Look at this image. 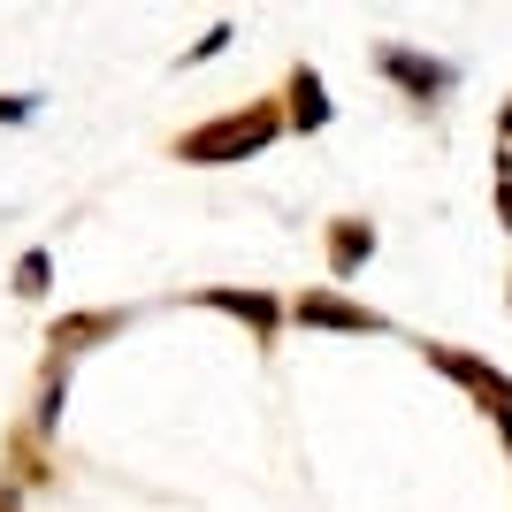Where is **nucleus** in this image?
Instances as JSON below:
<instances>
[{"mask_svg": "<svg viewBox=\"0 0 512 512\" xmlns=\"http://www.w3.org/2000/svg\"><path fill=\"white\" fill-rule=\"evenodd\" d=\"M276 138V107H245V115H222V123L192 130L184 138V161H245Z\"/></svg>", "mask_w": 512, "mask_h": 512, "instance_id": "obj_1", "label": "nucleus"}, {"mask_svg": "<svg viewBox=\"0 0 512 512\" xmlns=\"http://www.w3.org/2000/svg\"><path fill=\"white\" fill-rule=\"evenodd\" d=\"M375 62H383V77H398L413 100H436V92H451V77H459L451 62H436V54H413V46H383Z\"/></svg>", "mask_w": 512, "mask_h": 512, "instance_id": "obj_2", "label": "nucleus"}, {"mask_svg": "<svg viewBox=\"0 0 512 512\" xmlns=\"http://www.w3.org/2000/svg\"><path fill=\"white\" fill-rule=\"evenodd\" d=\"M299 321H321V329H383V314H367L352 299H329V291H299Z\"/></svg>", "mask_w": 512, "mask_h": 512, "instance_id": "obj_3", "label": "nucleus"}, {"mask_svg": "<svg viewBox=\"0 0 512 512\" xmlns=\"http://www.w3.org/2000/svg\"><path fill=\"white\" fill-rule=\"evenodd\" d=\"M207 306H222V314H237V321H253L260 337H276V321H283V306L260 299V291H207Z\"/></svg>", "mask_w": 512, "mask_h": 512, "instance_id": "obj_4", "label": "nucleus"}, {"mask_svg": "<svg viewBox=\"0 0 512 512\" xmlns=\"http://www.w3.org/2000/svg\"><path fill=\"white\" fill-rule=\"evenodd\" d=\"M291 123H299V130H321V123H329V100H321V77H314V69H299V77H291Z\"/></svg>", "mask_w": 512, "mask_h": 512, "instance_id": "obj_5", "label": "nucleus"}, {"mask_svg": "<svg viewBox=\"0 0 512 512\" xmlns=\"http://www.w3.org/2000/svg\"><path fill=\"white\" fill-rule=\"evenodd\" d=\"M367 253H375V230H367V222H337V230H329V260H337V276L352 268V260H367Z\"/></svg>", "mask_w": 512, "mask_h": 512, "instance_id": "obj_6", "label": "nucleus"}, {"mask_svg": "<svg viewBox=\"0 0 512 512\" xmlns=\"http://www.w3.org/2000/svg\"><path fill=\"white\" fill-rule=\"evenodd\" d=\"M16 283H23V291H46V253H23V276Z\"/></svg>", "mask_w": 512, "mask_h": 512, "instance_id": "obj_7", "label": "nucleus"}, {"mask_svg": "<svg viewBox=\"0 0 512 512\" xmlns=\"http://www.w3.org/2000/svg\"><path fill=\"white\" fill-rule=\"evenodd\" d=\"M497 207H505V230H512V153L497 161Z\"/></svg>", "mask_w": 512, "mask_h": 512, "instance_id": "obj_8", "label": "nucleus"}, {"mask_svg": "<svg viewBox=\"0 0 512 512\" xmlns=\"http://www.w3.org/2000/svg\"><path fill=\"white\" fill-rule=\"evenodd\" d=\"M505 153H512V107H505Z\"/></svg>", "mask_w": 512, "mask_h": 512, "instance_id": "obj_9", "label": "nucleus"}]
</instances>
